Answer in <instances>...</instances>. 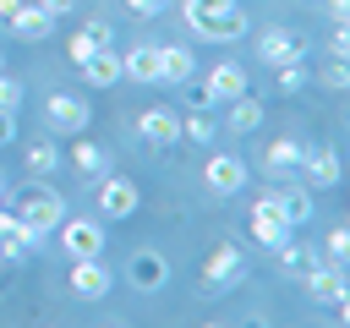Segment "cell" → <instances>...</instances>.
Segmentation results:
<instances>
[{
	"label": "cell",
	"instance_id": "ffe728a7",
	"mask_svg": "<svg viewBox=\"0 0 350 328\" xmlns=\"http://www.w3.org/2000/svg\"><path fill=\"white\" fill-rule=\"evenodd\" d=\"M230 104V131H257L262 126V98H252V93H235V98H224Z\"/></svg>",
	"mask_w": 350,
	"mask_h": 328
},
{
	"label": "cell",
	"instance_id": "5bb4252c",
	"mask_svg": "<svg viewBox=\"0 0 350 328\" xmlns=\"http://www.w3.org/2000/svg\"><path fill=\"white\" fill-rule=\"evenodd\" d=\"M82 82H88V87H115V82H120V55H115L109 44L93 49V55L82 60Z\"/></svg>",
	"mask_w": 350,
	"mask_h": 328
},
{
	"label": "cell",
	"instance_id": "cb8c5ba5",
	"mask_svg": "<svg viewBox=\"0 0 350 328\" xmlns=\"http://www.w3.org/2000/svg\"><path fill=\"white\" fill-rule=\"evenodd\" d=\"M241 33H246V11H241V5H230V11H224L208 33H202V38H208V44H235Z\"/></svg>",
	"mask_w": 350,
	"mask_h": 328
},
{
	"label": "cell",
	"instance_id": "8fae6325",
	"mask_svg": "<svg viewBox=\"0 0 350 328\" xmlns=\"http://www.w3.org/2000/svg\"><path fill=\"white\" fill-rule=\"evenodd\" d=\"M33 246H38V235H33L16 213H5V208H0V257H5V262H22Z\"/></svg>",
	"mask_w": 350,
	"mask_h": 328
},
{
	"label": "cell",
	"instance_id": "9c48e42d",
	"mask_svg": "<svg viewBox=\"0 0 350 328\" xmlns=\"http://www.w3.org/2000/svg\"><path fill=\"white\" fill-rule=\"evenodd\" d=\"M44 120H49L55 131H82L93 115H88V104H82L77 93H49V104H44Z\"/></svg>",
	"mask_w": 350,
	"mask_h": 328
},
{
	"label": "cell",
	"instance_id": "e575fe53",
	"mask_svg": "<svg viewBox=\"0 0 350 328\" xmlns=\"http://www.w3.org/2000/svg\"><path fill=\"white\" fill-rule=\"evenodd\" d=\"M38 5H44V11H49V16H71V11H77V5H82V0H38Z\"/></svg>",
	"mask_w": 350,
	"mask_h": 328
},
{
	"label": "cell",
	"instance_id": "8992f818",
	"mask_svg": "<svg viewBox=\"0 0 350 328\" xmlns=\"http://www.w3.org/2000/svg\"><path fill=\"white\" fill-rule=\"evenodd\" d=\"M60 241L71 257H98L104 251V224L98 219H60Z\"/></svg>",
	"mask_w": 350,
	"mask_h": 328
},
{
	"label": "cell",
	"instance_id": "277c9868",
	"mask_svg": "<svg viewBox=\"0 0 350 328\" xmlns=\"http://www.w3.org/2000/svg\"><path fill=\"white\" fill-rule=\"evenodd\" d=\"M109 284H115V273L104 268V257H71V290L82 301H104Z\"/></svg>",
	"mask_w": 350,
	"mask_h": 328
},
{
	"label": "cell",
	"instance_id": "e0dca14e",
	"mask_svg": "<svg viewBox=\"0 0 350 328\" xmlns=\"http://www.w3.org/2000/svg\"><path fill=\"white\" fill-rule=\"evenodd\" d=\"M306 290H312L317 301H328V306H345V295H350V290H345V273H339V262H334V268H323V262H317V268L306 273Z\"/></svg>",
	"mask_w": 350,
	"mask_h": 328
},
{
	"label": "cell",
	"instance_id": "1f68e13d",
	"mask_svg": "<svg viewBox=\"0 0 350 328\" xmlns=\"http://www.w3.org/2000/svg\"><path fill=\"white\" fill-rule=\"evenodd\" d=\"M273 77H279V93H301V82H306L301 60H284V66H273Z\"/></svg>",
	"mask_w": 350,
	"mask_h": 328
},
{
	"label": "cell",
	"instance_id": "ab89813d",
	"mask_svg": "<svg viewBox=\"0 0 350 328\" xmlns=\"http://www.w3.org/2000/svg\"><path fill=\"white\" fill-rule=\"evenodd\" d=\"M0 66H5V60H0Z\"/></svg>",
	"mask_w": 350,
	"mask_h": 328
},
{
	"label": "cell",
	"instance_id": "836d02e7",
	"mask_svg": "<svg viewBox=\"0 0 350 328\" xmlns=\"http://www.w3.org/2000/svg\"><path fill=\"white\" fill-rule=\"evenodd\" d=\"M16 104H22V82L0 77V115H16Z\"/></svg>",
	"mask_w": 350,
	"mask_h": 328
},
{
	"label": "cell",
	"instance_id": "7402d4cb",
	"mask_svg": "<svg viewBox=\"0 0 350 328\" xmlns=\"http://www.w3.org/2000/svg\"><path fill=\"white\" fill-rule=\"evenodd\" d=\"M208 87H213V98L224 104V98L246 93V71H241L235 60H224V66H213V71H208Z\"/></svg>",
	"mask_w": 350,
	"mask_h": 328
},
{
	"label": "cell",
	"instance_id": "484cf974",
	"mask_svg": "<svg viewBox=\"0 0 350 328\" xmlns=\"http://www.w3.org/2000/svg\"><path fill=\"white\" fill-rule=\"evenodd\" d=\"M71 164H77L82 175H104V164H109V159H104V148H98V142H88V137L77 131V148H71Z\"/></svg>",
	"mask_w": 350,
	"mask_h": 328
},
{
	"label": "cell",
	"instance_id": "4dcf8cb0",
	"mask_svg": "<svg viewBox=\"0 0 350 328\" xmlns=\"http://www.w3.org/2000/svg\"><path fill=\"white\" fill-rule=\"evenodd\" d=\"M93 49H104V44H98V38H93V27H82V33H71V44H66V55H71V60H77V66H82V60H88V55H93Z\"/></svg>",
	"mask_w": 350,
	"mask_h": 328
},
{
	"label": "cell",
	"instance_id": "d6a6232c",
	"mask_svg": "<svg viewBox=\"0 0 350 328\" xmlns=\"http://www.w3.org/2000/svg\"><path fill=\"white\" fill-rule=\"evenodd\" d=\"M317 82L334 87V93H345V87H350V66H345V60H328V66L317 71Z\"/></svg>",
	"mask_w": 350,
	"mask_h": 328
},
{
	"label": "cell",
	"instance_id": "3957f363",
	"mask_svg": "<svg viewBox=\"0 0 350 328\" xmlns=\"http://www.w3.org/2000/svg\"><path fill=\"white\" fill-rule=\"evenodd\" d=\"M126 284L142 290V295H159V290L170 284V262H164V251H137V257L126 262Z\"/></svg>",
	"mask_w": 350,
	"mask_h": 328
},
{
	"label": "cell",
	"instance_id": "603a6c76",
	"mask_svg": "<svg viewBox=\"0 0 350 328\" xmlns=\"http://www.w3.org/2000/svg\"><path fill=\"white\" fill-rule=\"evenodd\" d=\"M230 5H235V0H186L180 11H186V22H191V33L202 38V33H208V27H213V22H219Z\"/></svg>",
	"mask_w": 350,
	"mask_h": 328
},
{
	"label": "cell",
	"instance_id": "52a82bcc",
	"mask_svg": "<svg viewBox=\"0 0 350 328\" xmlns=\"http://www.w3.org/2000/svg\"><path fill=\"white\" fill-rule=\"evenodd\" d=\"M137 131H142V142L170 148V142H180V115H175V109H164V104H153V109H142V115H137Z\"/></svg>",
	"mask_w": 350,
	"mask_h": 328
},
{
	"label": "cell",
	"instance_id": "f546056e",
	"mask_svg": "<svg viewBox=\"0 0 350 328\" xmlns=\"http://www.w3.org/2000/svg\"><path fill=\"white\" fill-rule=\"evenodd\" d=\"M323 257H328V262H345V257H350V230H345V224H334V230H328Z\"/></svg>",
	"mask_w": 350,
	"mask_h": 328
},
{
	"label": "cell",
	"instance_id": "44dd1931",
	"mask_svg": "<svg viewBox=\"0 0 350 328\" xmlns=\"http://www.w3.org/2000/svg\"><path fill=\"white\" fill-rule=\"evenodd\" d=\"M273 197H279V213H284V224H290V230H295V224H306V219L317 213L306 186H284V191H273Z\"/></svg>",
	"mask_w": 350,
	"mask_h": 328
},
{
	"label": "cell",
	"instance_id": "f1b7e54d",
	"mask_svg": "<svg viewBox=\"0 0 350 328\" xmlns=\"http://www.w3.org/2000/svg\"><path fill=\"white\" fill-rule=\"evenodd\" d=\"M180 87H186L191 109H219V98H213V87H208V77H197V71H191V77H186Z\"/></svg>",
	"mask_w": 350,
	"mask_h": 328
},
{
	"label": "cell",
	"instance_id": "7a4b0ae2",
	"mask_svg": "<svg viewBox=\"0 0 350 328\" xmlns=\"http://www.w3.org/2000/svg\"><path fill=\"white\" fill-rule=\"evenodd\" d=\"M252 241L257 246H279V241H290V224H284V213H279V197L268 191V197H257V208H252Z\"/></svg>",
	"mask_w": 350,
	"mask_h": 328
},
{
	"label": "cell",
	"instance_id": "2e32d148",
	"mask_svg": "<svg viewBox=\"0 0 350 328\" xmlns=\"http://www.w3.org/2000/svg\"><path fill=\"white\" fill-rule=\"evenodd\" d=\"M120 77L131 82H159V44H137L120 55Z\"/></svg>",
	"mask_w": 350,
	"mask_h": 328
},
{
	"label": "cell",
	"instance_id": "30bf717a",
	"mask_svg": "<svg viewBox=\"0 0 350 328\" xmlns=\"http://www.w3.org/2000/svg\"><path fill=\"white\" fill-rule=\"evenodd\" d=\"M202 279L213 284V290H230V284H241V251L224 241V246H213L208 251V262H202Z\"/></svg>",
	"mask_w": 350,
	"mask_h": 328
},
{
	"label": "cell",
	"instance_id": "d6986e66",
	"mask_svg": "<svg viewBox=\"0 0 350 328\" xmlns=\"http://www.w3.org/2000/svg\"><path fill=\"white\" fill-rule=\"evenodd\" d=\"M301 142L295 137H279V142H268V153H262V169L268 175H290V169H301Z\"/></svg>",
	"mask_w": 350,
	"mask_h": 328
},
{
	"label": "cell",
	"instance_id": "74e56055",
	"mask_svg": "<svg viewBox=\"0 0 350 328\" xmlns=\"http://www.w3.org/2000/svg\"><path fill=\"white\" fill-rule=\"evenodd\" d=\"M11 137H16V120H11V115H0V142H11Z\"/></svg>",
	"mask_w": 350,
	"mask_h": 328
},
{
	"label": "cell",
	"instance_id": "f35d334b",
	"mask_svg": "<svg viewBox=\"0 0 350 328\" xmlns=\"http://www.w3.org/2000/svg\"><path fill=\"white\" fill-rule=\"evenodd\" d=\"M16 5H22V0H0V16L11 22V11H16Z\"/></svg>",
	"mask_w": 350,
	"mask_h": 328
},
{
	"label": "cell",
	"instance_id": "8d00e7d4",
	"mask_svg": "<svg viewBox=\"0 0 350 328\" xmlns=\"http://www.w3.org/2000/svg\"><path fill=\"white\" fill-rule=\"evenodd\" d=\"M328 16H334V22H350V0H334V5H328Z\"/></svg>",
	"mask_w": 350,
	"mask_h": 328
},
{
	"label": "cell",
	"instance_id": "4316f807",
	"mask_svg": "<svg viewBox=\"0 0 350 328\" xmlns=\"http://www.w3.org/2000/svg\"><path fill=\"white\" fill-rule=\"evenodd\" d=\"M213 109H191V115H180V137H191V142H213Z\"/></svg>",
	"mask_w": 350,
	"mask_h": 328
},
{
	"label": "cell",
	"instance_id": "6da1fadb",
	"mask_svg": "<svg viewBox=\"0 0 350 328\" xmlns=\"http://www.w3.org/2000/svg\"><path fill=\"white\" fill-rule=\"evenodd\" d=\"M16 219H22L33 235H44V230H55V224L66 219V197L49 191V186H27V191L16 197Z\"/></svg>",
	"mask_w": 350,
	"mask_h": 328
},
{
	"label": "cell",
	"instance_id": "ac0fdd59",
	"mask_svg": "<svg viewBox=\"0 0 350 328\" xmlns=\"http://www.w3.org/2000/svg\"><path fill=\"white\" fill-rule=\"evenodd\" d=\"M197 71V60H191V49H180V44H159V82H186Z\"/></svg>",
	"mask_w": 350,
	"mask_h": 328
},
{
	"label": "cell",
	"instance_id": "9a60e30c",
	"mask_svg": "<svg viewBox=\"0 0 350 328\" xmlns=\"http://www.w3.org/2000/svg\"><path fill=\"white\" fill-rule=\"evenodd\" d=\"M49 27H55V16H49L44 5H16V11H11V33H16V38H27V44L49 38Z\"/></svg>",
	"mask_w": 350,
	"mask_h": 328
},
{
	"label": "cell",
	"instance_id": "4fadbf2b",
	"mask_svg": "<svg viewBox=\"0 0 350 328\" xmlns=\"http://www.w3.org/2000/svg\"><path fill=\"white\" fill-rule=\"evenodd\" d=\"M257 55H262L268 66H284V60H301V55H306V44H301L295 33H284V27H273V33H262V38H257Z\"/></svg>",
	"mask_w": 350,
	"mask_h": 328
},
{
	"label": "cell",
	"instance_id": "83f0119b",
	"mask_svg": "<svg viewBox=\"0 0 350 328\" xmlns=\"http://www.w3.org/2000/svg\"><path fill=\"white\" fill-rule=\"evenodd\" d=\"M27 169H33V175H55V169H60V148H55V142H33V148H27Z\"/></svg>",
	"mask_w": 350,
	"mask_h": 328
},
{
	"label": "cell",
	"instance_id": "d590c367",
	"mask_svg": "<svg viewBox=\"0 0 350 328\" xmlns=\"http://www.w3.org/2000/svg\"><path fill=\"white\" fill-rule=\"evenodd\" d=\"M126 5H131L137 16H159V11H164V0H126Z\"/></svg>",
	"mask_w": 350,
	"mask_h": 328
},
{
	"label": "cell",
	"instance_id": "ba28073f",
	"mask_svg": "<svg viewBox=\"0 0 350 328\" xmlns=\"http://www.w3.org/2000/svg\"><path fill=\"white\" fill-rule=\"evenodd\" d=\"M137 186L126 180V175H104V186H98V208H104V219H131L137 213Z\"/></svg>",
	"mask_w": 350,
	"mask_h": 328
},
{
	"label": "cell",
	"instance_id": "d4e9b609",
	"mask_svg": "<svg viewBox=\"0 0 350 328\" xmlns=\"http://www.w3.org/2000/svg\"><path fill=\"white\" fill-rule=\"evenodd\" d=\"M273 251H279V268H284V273H301V279H306V273L317 268V251H306V246H295V241H279Z\"/></svg>",
	"mask_w": 350,
	"mask_h": 328
},
{
	"label": "cell",
	"instance_id": "7c38bea8",
	"mask_svg": "<svg viewBox=\"0 0 350 328\" xmlns=\"http://www.w3.org/2000/svg\"><path fill=\"white\" fill-rule=\"evenodd\" d=\"M301 164H306V180H312V186H339V180H345L339 148H312V153H301Z\"/></svg>",
	"mask_w": 350,
	"mask_h": 328
},
{
	"label": "cell",
	"instance_id": "5b68a950",
	"mask_svg": "<svg viewBox=\"0 0 350 328\" xmlns=\"http://www.w3.org/2000/svg\"><path fill=\"white\" fill-rule=\"evenodd\" d=\"M246 159H235V153H208V164H202V180L219 191V197H230V191H241L246 186Z\"/></svg>",
	"mask_w": 350,
	"mask_h": 328
}]
</instances>
